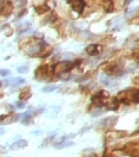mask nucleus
I'll list each match as a JSON object with an SVG mask.
<instances>
[{"mask_svg":"<svg viewBox=\"0 0 139 157\" xmlns=\"http://www.w3.org/2000/svg\"><path fill=\"white\" fill-rule=\"evenodd\" d=\"M73 67H74V63L72 61H62L55 64V67L53 68V72L56 75H61V74L68 73Z\"/></svg>","mask_w":139,"mask_h":157,"instance_id":"nucleus-1","label":"nucleus"},{"mask_svg":"<svg viewBox=\"0 0 139 157\" xmlns=\"http://www.w3.org/2000/svg\"><path fill=\"white\" fill-rule=\"evenodd\" d=\"M117 121H118V118L114 117V115H112V117H107L105 119H102L100 123H99V125L101 127H112L113 125L117 124Z\"/></svg>","mask_w":139,"mask_h":157,"instance_id":"nucleus-2","label":"nucleus"},{"mask_svg":"<svg viewBox=\"0 0 139 157\" xmlns=\"http://www.w3.org/2000/svg\"><path fill=\"white\" fill-rule=\"evenodd\" d=\"M86 52L91 56H96L101 52V46L99 44H91L86 48Z\"/></svg>","mask_w":139,"mask_h":157,"instance_id":"nucleus-3","label":"nucleus"},{"mask_svg":"<svg viewBox=\"0 0 139 157\" xmlns=\"http://www.w3.org/2000/svg\"><path fill=\"white\" fill-rule=\"evenodd\" d=\"M69 3H72V8L77 13H81L86 6V3L83 0H73V1H69Z\"/></svg>","mask_w":139,"mask_h":157,"instance_id":"nucleus-4","label":"nucleus"},{"mask_svg":"<svg viewBox=\"0 0 139 157\" xmlns=\"http://www.w3.org/2000/svg\"><path fill=\"white\" fill-rule=\"evenodd\" d=\"M34 75H36V79L37 80H44V77H46L48 76V67L46 65H42V67H39L37 70H36V73H34Z\"/></svg>","mask_w":139,"mask_h":157,"instance_id":"nucleus-5","label":"nucleus"},{"mask_svg":"<svg viewBox=\"0 0 139 157\" xmlns=\"http://www.w3.org/2000/svg\"><path fill=\"white\" fill-rule=\"evenodd\" d=\"M0 11H1V13L4 15H8L12 12V4L10 1H7V0H4L1 3V8H0Z\"/></svg>","mask_w":139,"mask_h":157,"instance_id":"nucleus-6","label":"nucleus"},{"mask_svg":"<svg viewBox=\"0 0 139 157\" xmlns=\"http://www.w3.org/2000/svg\"><path fill=\"white\" fill-rule=\"evenodd\" d=\"M25 146H27V141H25V139H19V141L14 142L11 145V150H18V149H23Z\"/></svg>","mask_w":139,"mask_h":157,"instance_id":"nucleus-7","label":"nucleus"},{"mask_svg":"<svg viewBox=\"0 0 139 157\" xmlns=\"http://www.w3.org/2000/svg\"><path fill=\"white\" fill-rule=\"evenodd\" d=\"M73 145H75V143H74V142H70V141L63 142V141H61V142L56 143L54 146H55V149L61 150V149H65V148H70V146H73Z\"/></svg>","mask_w":139,"mask_h":157,"instance_id":"nucleus-8","label":"nucleus"},{"mask_svg":"<svg viewBox=\"0 0 139 157\" xmlns=\"http://www.w3.org/2000/svg\"><path fill=\"white\" fill-rule=\"evenodd\" d=\"M100 82L103 84V86H117V82H114L113 80H112V77H108V76H101L100 77Z\"/></svg>","mask_w":139,"mask_h":157,"instance_id":"nucleus-9","label":"nucleus"},{"mask_svg":"<svg viewBox=\"0 0 139 157\" xmlns=\"http://www.w3.org/2000/svg\"><path fill=\"white\" fill-rule=\"evenodd\" d=\"M107 105H108L110 110H118V107L120 106V101H119L118 98H111V100Z\"/></svg>","mask_w":139,"mask_h":157,"instance_id":"nucleus-10","label":"nucleus"},{"mask_svg":"<svg viewBox=\"0 0 139 157\" xmlns=\"http://www.w3.org/2000/svg\"><path fill=\"white\" fill-rule=\"evenodd\" d=\"M7 81H8V84H13V86H19V84L25 83V80L22 77H13V79L7 80Z\"/></svg>","mask_w":139,"mask_h":157,"instance_id":"nucleus-11","label":"nucleus"},{"mask_svg":"<svg viewBox=\"0 0 139 157\" xmlns=\"http://www.w3.org/2000/svg\"><path fill=\"white\" fill-rule=\"evenodd\" d=\"M105 11L106 12H113L114 11V3H113V0H106V3H105Z\"/></svg>","mask_w":139,"mask_h":157,"instance_id":"nucleus-12","label":"nucleus"},{"mask_svg":"<svg viewBox=\"0 0 139 157\" xmlns=\"http://www.w3.org/2000/svg\"><path fill=\"white\" fill-rule=\"evenodd\" d=\"M19 114H14V115H8V119H5L4 120V124H10V123H13V121H17L19 120Z\"/></svg>","mask_w":139,"mask_h":157,"instance_id":"nucleus-13","label":"nucleus"},{"mask_svg":"<svg viewBox=\"0 0 139 157\" xmlns=\"http://www.w3.org/2000/svg\"><path fill=\"white\" fill-rule=\"evenodd\" d=\"M62 58H63V61H74L75 56H74V54H72V52H63Z\"/></svg>","mask_w":139,"mask_h":157,"instance_id":"nucleus-14","label":"nucleus"},{"mask_svg":"<svg viewBox=\"0 0 139 157\" xmlns=\"http://www.w3.org/2000/svg\"><path fill=\"white\" fill-rule=\"evenodd\" d=\"M30 96H31V92H30L29 88H25V89L20 93V100H26V99H29Z\"/></svg>","mask_w":139,"mask_h":157,"instance_id":"nucleus-15","label":"nucleus"},{"mask_svg":"<svg viewBox=\"0 0 139 157\" xmlns=\"http://www.w3.org/2000/svg\"><path fill=\"white\" fill-rule=\"evenodd\" d=\"M55 91H57L56 86H46V87H44V88H42L43 93H51V92H55Z\"/></svg>","mask_w":139,"mask_h":157,"instance_id":"nucleus-16","label":"nucleus"},{"mask_svg":"<svg viewBox=\"0 0 139 157\" xmlns=\"http://www.w3.org/2000/svg\"><path fill=\"white\" fill-rule=\"evenodd\" d=\"M17 72L20 73V74H26L29 72V67L27 65H22L19 68H17Z\"/></svg>","mask_w":139,"mask_h":157,"instance_id":"nucleus-17","label":"nucleus"},{"mask_svg":"<svg viewBox=\"0 0 139 157\" xmlns=\"http://www.w3.org/2000/svg\"><path fill=\"white\" fill-rule=\"evenodd\" d=\"M36 10H37V12H38V13H43V12H46V11L49 10V7H48L46 5H44V4H43V5H41V6H37V7H36Z\"/></svg>","mask_w":139,"mask_h":157,"instance_id":"nucleus-18","label":"nucleus"},{"mask_svg":"<svg viewBox=\"0 0 139 157\" xmlns=\"http://www.w3.org/2000/svg\"><path fill=\"white\" fill-rule=\"evenodd\" d=\"M15 106H17V108H24L25 107V102L23 100H20V101H18L15 103Z\"/></svg>","mask_w":139,"mask_h":157,"instance_id":"nucleus-19","label":"nucleus"},{"mask_svg":"<svg viewBox=\"0 0 139 157\" xmlns=\"http://www.w3.org/2000/svg\"><path fill=\"white\" fill-rule=\"evenodd\" d=\"M0 75L7 76V75H10V70H7V69H0Z\"/></svg>","mask_w":139,"mask_h":157,"instance_id":"nucleus-20","label":"nucleus"},{"mask_svg":"<svg viewBox=\"0 0 139 157\" xmlns=\"http://www.w3.org/2000/svg\"><path fill=\"white\" fill-rule=\"evenodd\" d=\"M102 112H103V111H101V108H99L98 111H95V112H93V113H92V115H93V117H98V115H99V114H101Z\"/></svg>","mask_w":139,"mask_h":157,"instance_id":"nucleus-21","label":"nucleus"},{"mask_svg":"<svg viewBox=\"0 0 139 157\" xmlns=\"http://www.w3.org/2000/svg\"><path fill=\"white\" fill-rule=\"evenodd\" d=\"M4 133H5V129L4 127H0V136L4 134Z\"/></svg>","mask_w":139,"mask_h":157,"instance_id":"nucleus-22","label":"nucleus"},{"mask_svg":"<svg viewBox=\"0 0 139 157\" xmlns=\"http://www.w3.org/2000/svg\"><path fill=\"white\" fill-rule=\"evenodd\" d=\"M131 1H133V0H126V3H131Z\"/></svg>","mask_w":139,"mask_h":157,"instance_id":"nucleus-23","label":"nucleus"},{"mask_svg":"<svg viewBox=\"0 0 139 157\" xmlns=\"http://www.w3.org/2000/svg\"><path fill=\"white\" fill-rule=\"evenodd\" d=\"M1 84H3V83H1V82H0V87H1Z\"/></svg>","mask_w":139,"mask_h":157,"instance_id":"nucleus-24","label":"nucleus"}]
</instances>
